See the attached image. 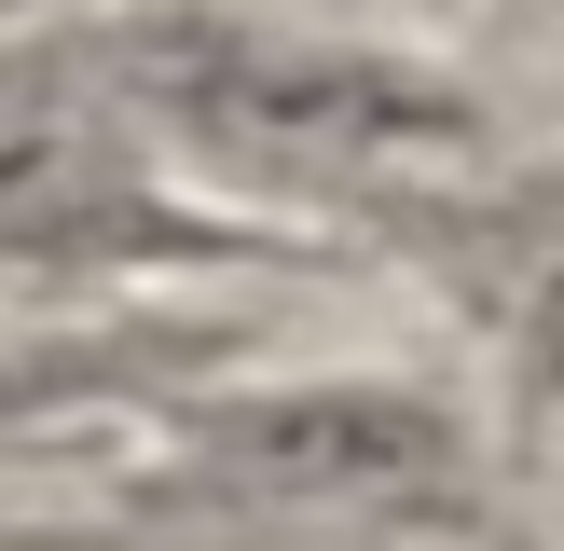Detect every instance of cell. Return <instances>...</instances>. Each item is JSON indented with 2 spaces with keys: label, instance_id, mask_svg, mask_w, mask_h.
I'll return each mask as SVG.
<instances>
[{
  "label": "cell",
  "instance_id": "cell-3",
  "mask_svg": "<svg viewBox=\"0 0 564 551\" xmlns=\"http://www.w3.org/2000/svg\"><path fill=\"white\" fill-rule=\"evenodd\" d=\"M207 455L290 496H427L455 468V428L400 386H303V400H235Z\"/></svg>",
  "mask_w": 564,
  "mask_h": 551
},
{
  "label": "cell",
  "instance_id": "cell-1",
  "mask_svg": "<svg viewBox=\"0 0 564 551\" xmlns=\"http://www.w3.org/2000/svg\"><path fill=\"white\" fill-rule=\"evenodd\" d=\"M152 110L180 152L262 193H345V207H427L496 165V125L468 83L400 69L358 42H290V28L165 14L124 42V125Z\"/></svg>",
  "mask_w": 564,
  "mask_h": 551
},
{
  "label": "cell",
  "instance_id": "cell-2",
  "mask_svg": "<svg viewBox=\"0 0 564 551\" xmlns=\"http://www.w3.org/2000/svg\"><path fill=\"white\" fill-rule=\"evenodd\" d=\"M0 248L42 262H138V248H193L180 207H152L124 125L83 97H0Z\"/></svg>",
  "mask_w": 564,
  "mask_h": 551
}]
</instances>
